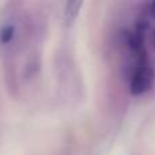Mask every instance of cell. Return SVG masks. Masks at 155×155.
<instances>
[{"label": "cell", "instance_id": "1", "mask_svg": "<svg viewBox=\"0 0 155 155\" xmlns=\"http://www.w3.org/2000/svg\"><path fill=\"white\" fill-rule=\"evenodd\" d=\"M155 79L154 70L147 64H140L139 67L135 70L134 75L131 79V91L132 94H143L153 86Z\"/></svg>", "mask_w": 155, "mask_h": 155}, {"label": "cell", "instance_id": "2", "mask_svg": "<svg viewBox=\"0 0 155 155\" xmlns=\"http://www.w3.org/2000/svg\"><path fill=\"white\" fill-rule=\"evenodd\" d=\"M15 37V26L7 23L0 29V46H8Z\"/></svg>", "mask_w": 155, "mask_h": 155}, {"label": "cell", "instance_id": "3", "mask_svg": "<svg viewBox=\"0 0 155 155\" xmlns=\"http://www.w3.org/2000/svg\"><path fill=\"white\" fill-rule=\"evenodd\" d=\"M82 7V2L79 0H71L65 4V8H64V18L67 22H72L75 21V18L79 14V10Z\"/></svg>", "mask_w": 155, "mask_h": 155}, {"label": "cell", "instance_id": "4", "mask_svg": "<svg viewBox=\"0 0 155 155\" xmlns=\"http://www.w3.org/2000/svg\"><path fill=\"white\" fill-rule=\"evenodd\" d=\"M148 12H150V15L155 18V2H153L150 5H148Z\"/></svg>", "mask_w": 155, "mask_h": 155}, {"label": "cell", "instance_id": "5", "mask_svg": "<svg viewBox=\"0 0 155 155\" xmlns=\"http://www.w3.org/2000/svg\"><path fill=\"white\" fill-rule=\"evenodd\" d=\"M154 48H155V34H154Z\"/></svg>", "mask_w": 155, "mask_h": 155}]
</instances>
